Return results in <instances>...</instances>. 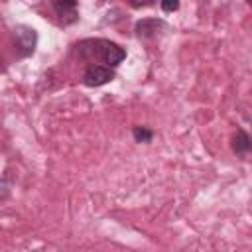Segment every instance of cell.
Segmentation results:
<instances>
[{"label": "cell", "mask_w": 252, "mask_h": 252, "mask_svg": "<svg viewBox=\"0 0 252 252\" xmlns=\"http://www.w3.org/2000/svg\"><path fill=\"white\" fill-rule=\"evenodd\" d=\"M77 55L87 61L89 65H104V67H118L126 59V49L116 41L104 37H87L75 45Z\"/></svg>", "instance_id": "obj_1"}, {"label": "cell", "mask_w": 252, "mask_h": 252, "mask_svg": "<svg viewBox=\"0 0 252 252\" xmlns=\"http://www.w3.org/2000/svg\"><path fill=\"white\" fill-rule=\"evenodd\" d=\"M37 30L28 24H16L12 30V45L18 59L32 57L37 47Z\"/></svg>", "instance_id": "obj_2"}, {"label": "cell", "mask_w": 252, "mask_h": 252, "mask_svg": "<svg viewBox=\"0 0 252 252\" xmlns=\"http://www.w3.org/2000/svg\"><path fill=\"white\" fill-rule=\"evenodd\" d=\"M116 79V71L110 69V67H104V65H87L85 73H83V85L85 87H91V89H96V87H102L110 81Z\"/></svg>", "instance_id": "obj_3"}, {"label": "cell", "mask_w": 252, "mask_h": 252, "mask_svg": "<svg viewBox=\"0 0 252 252\" xmlns=\"http://www.w3.org/2000/svg\"><path fill=\"white\" fill-rule=\"evenodd\" d=\"M167 28V22L163 18H140L134 24V33L138 39H154Z\"/></svg>", "instance_id": "obj_4"}, {"label": "cell", "mask_w": 252, "mask_h": 252, "mask_svg": "<svg viewBox=\"0 0 252 252\" xmlns=\"http://www.w3.org/2000/svg\"><path fill=\"white\" fill-rule=\"evenodd\" d=\"M51 10L59 26H71L79 22V4L75 0H57L51 2Z\"/></svg>", "instance_id": "obj_5"}, {"label": "cell", "mask_w": 252, "mask_h": 252, "mask_svg": "<svg viewBox=\"0 0 252 252\" xmlns=\"http://www.w3.org/2000/svg\"><path fill=\"white\" fill-rule=\"evenodd\" d=\"M230 148H232V152L236 154V156H246V154H250L252 152V136L248 134V132H244L242 128H238L234 134H232V138H230Z\"/></svg>", "instance_id": "obj_6"}, {"label": "cell", "mask_w": 252, "mask_h": 252, "mask_svg": "<svg viewBox=\"0 0 252 252\" xmlns=\"http://www.w3.org/2000/svg\"><path fill=\"white\" fill-rule=\"evenodd\" d=\"M132 136L138 144H150L154 140V130L146 128V126H134L132 128Z\"/></svg>", "instance_id": "obj_7"}, {"label": "cell", "mask_w": 252, "mask_h": 252, "mask_svg": "<svg viewBox=\"0 0 252 252\" xmlns=\"http://www.w3.org/2000/svg\"><path fill=\"white\" fill-rule=\"evenodd\" d=\"M159 8L163 12H175V10H179V2L177 0H173V2H161Z\"/></svg>", "instance_id": "obj_8"}, {"label": "cell", "mask_w": 252, "mask_h": 252, "mask_svg": "<svg viewBox=\"0 0 252 252\" xmlns=\"http://www.w3.org/2000/svg\"><path fill=\"white\" fill-rule=\"evenodd\" d=\"M132 8H146V6H154V2H130Z\"/></svg>", "instance_id": "obj_9"}, {"label": "cell", "mask_w": 252, "mask_h": 252, "mask_svg": "<svg viewBox=\"0 0 252 252\" xmlns=\"http://www.w3.org/2000/svg\"><path fill=\"white\" fill-rule=\"evenodd\" d=\"M248 6H250V8H252V2H248Z\"/></svg>", "instance_id": "obj_10"}]
</instances>
